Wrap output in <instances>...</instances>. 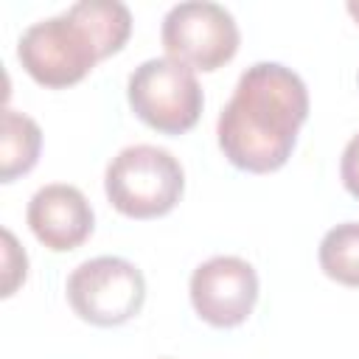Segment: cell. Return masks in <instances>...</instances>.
I'll return each instance as SVG.
<instances>
[{"instance_id": "6da1fadb", "label": "cell", "mask_w": 359, "mask_h": 359, "mask_svg": "<svg viewBox=\"0 0 359 359\" xmlns=\"http://www.w3.org/2000/svg\"><path fill=\"white\" fill-rule=\"evenodd\" d=\"M309 118V90L303 79L280 62H255L219 112L216 137L222 154L241 171H278L297 143Z\"/></svg>"}, {"instance_id": "7a4b0ae2", "label": "cell", "mask_w": 359, "mask_h": 359, "mask_svg": "<svg viewBox=\"0 0 359 359\" xmlns=\"http://www.w3.org/2000/svg\"><path fill=\"white\" fill-rule=\"evenodd\" d=\"M132 34V14L118 0H79L56 17L28 25L17 42L22 70L42 87L79 84Z\"/></svg>"}, {"instance_id": "3957f363", "label": "cell", "mask_w": 359, "mask_h": 359, "mask_svg": "<svg viewBox=\"0 0 359 359\" xmlns=\"http://www.w3.org/2000/svg\"><path fill=\"white\" fill-rule=\"evenodd\" d=\"M104 191L118 213L129 219H157L177 208L185 191V174L168 149L135 143L109 160Z\"/></svg>"}, {"instance_id": "277c9868", "label": "cell", "mask_w": 359, "mask_h": 359, "mask_svg": "<svg viewBox=\"0 0 359 359\" xmlns=\"http://www.w3.org/2000/svg\"><path fill=\"white\" fill-rule=\"evenodd\" d=\"M126 98L132 112L163 135H182L194 129L205 107L194 67L171 56L140 62L129 73Z\"/></svg>"}, {"instance_id": "5b68a950", "label": "cell", "mask_w": 359, "mask_h": 359, "mask_svg": "<svg viewBox=\"0 0 359 359\" xmlns=\"http://www.w3.org/2000/svg\"><path fill=\"white\" fill-rule=\"evenodd\" d=\"M70 309L93 325L112 328L132 320L146 300L143 272L118 255H98L79 264L67 278Z\"/></svg>"}, {"instance_id": "8992f818", "label": "cell", "mask_w": 359, "mask_h": 359, "mask_svg": "<svg viewBox=\"0 0 359 359\" xmlns=\"http://www.w3.org/2000/svg\"><path fill=\"white\" fill-rule=\"evenodd\" d=\"M160 39L171 59L210 73L236 56L241 34L224 6L210 0H188L165 11Z\"/></svg>"}, {"instance_id": "52a82bcc", "label": "cell", "mask_w": 359, "mask_h": 359, "mask_svg": "<svg viewBox=\"0 0 359 359\" xmlns=\"http://www.w3.org/2000/svg\"><path fill=\"white\" fill-rule=\"evenodd\" d=\"M191 306L213 328L241 325L258 300V275L238 255H213L191 272Z\"/></svg>"}, {"instance_id": "ba28073f", "label": "cell", "mask_w": 359, "mask_h": 359, "mask_svg": "<svg viewBox=\"0 0 359 359\" xmlns=\"http://www.w3.org/2000/svg\"><path fill=\"white\" fill-rule=\"evenodd\" d=\"M25 219L36 241L53 252H67L81 247L95 227V216L87 196L67 182L42 185L31 196Z\"/></svg>"}, {"instance_id": "9c48e42d", "label": "cell", "mask_w": 359, "mask_h": 359, "mask_svg": "<svg viewBox=\"0 0 359 359\" xmlns=\"http://www.w3.org/2000/svg\"><path fill=\"white\" fill-rule=\"evenodd\" d=\"M39 149H42L39 123L31 115L6 107L3 129H0V180L14 182L17 177L28 174L39 160Z\"/></svg>"}, {"instance_id": "30bf717a", "label": "cell", "mask_w": 359, "mask_h": 359, "mask_svg": "<svg viewBox=\"0 0 359 359\" xmlns=\"http://www.w3.org/2000/svg\"><path fill=\"white\" fill-rule=\"evenodd\" d=\"M320 269L342 283V286H359V222H342L331 227L317 250Z\"/></svg>"}, {"instance_id": "8fae6325", "label": "cell", "mask_w": 359, "mask_h": 359, "mask_svg": "<svg viewBox=\"0 0 359 359\" xmlns=\"http://www.w3.org/2000/svg\"><path fill=\"white\" fill-rule=\"evenodd\" d=\"M28 275V255L17 244L11 230H3V297H11L14 289Z\"/></svg>"}, {"instance_id": "7c38bea8", "label": "cell", "mask_w": 359, "mask_h": 359, "mask_svg": "<svg viewBox=\"0 0 359 359\" xmlns=\"http://www.w3.org/2000/svg\"><path fill=\"white\" fill-rule=\"evenodd\" d=\"M339 177L345 191L359 199V135H353L348 140V146L342 149V160H339Z\"/></svg>"}, {"instance_id": "4fadbf2b", "label": "cell", "mask_w": 359, "mask_h": 359, "mask_svg": "<svg viewBox=\"0 0 359 359\" xmlns=\"http://www.w3.org/2000/svg\"><path fill=\"white\" fill-rule=\"evenodd\" d=\"M345 8H348V14L359 22V0H348V6H345Z\"/></svg>"}]
</instances>
